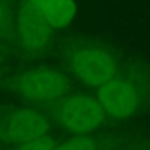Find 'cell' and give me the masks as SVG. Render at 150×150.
Here are the masks:
<instances>
[{
    "label": "cell",
    "mask_w": 150,
    "mask_h": 150,
    "mask_svg": "<svg viewBox=\"0 0 150 150\" xmlns=\"http://www.w3.org/2000/svg\"><path fill=\"white\" fill-rule=\"evenodd\" d=\"M16 91L25 99L47 102L63 96L69 91V80L58 70L35 69L23 73L18 79Z\"/></svg>",
    "instance_id": "obj_1"
},
{
    "label": "cell",
    "mask_w": 150,
    "mask_h": 150,
    "mask_svg": "<svg viewBox=\"0 0 150 150\" xmlns=\"http://www.w3.org/2000/svg\"><path fill=\"white\" fill-rule=\"evenodd\" d=\"M105 109L99 100L74 95L66 99L60 106V121L64 128L74 134H86L99 127L105 117Z\"/></svg>",
    "instance_id": "obj_2"
},
{
    "label": "cell",
    "mask_w": 150,
    "mask_h": 150,
    "mask_svg": "<svg viewBox=\"0 0 150 150\" xmlns=\"http://www.w3.org/2000/svg\"><path fill=\"white\" fill-rule=\"evenodd\" d=\"M71 73L88 86H102L115 74V63L108 52L99 48H80L70 55Z\"/></svg>",
    "instance_id": "obj_3"
},
{
    "label": "cell",
    "mask_w": 150,
    "mask_h": 150,
    "mask_svg": "<svg viewBox=\"0 0 150 150\" xmlns=\"http://www.w3.org/2000/svg\"><path fill=\"white\" fill-rule=\"evenodd\" d=\"M50 128V121L44 115L29 109H19L4 118L0 137H3L6 142L22 144L32 139L48 134Z\"/></svg>",
    "instance_id": "obj_4"
},
{
    "label": "cell",
    "mask_w": 150,
    "mask_h": 150,
    "mask_svg": "<svg viewBox=\"0 0 150 150\" xmlns=\"http://www.w3.org/2000/svg\"><path fill=\"white\" fill-rule=\"evenodd\" d=\"M47 19L28 1H23L18 15V29L21 42L26 50L42 52L51 44L52 31Z\"/></svg>",
    "instance_id": "obj_5"
},
{
    "label": "cell",
    "mask_w": 150,
    "mask_h": 150,
    "mask_svg": "<svg viewBox=\"0 0 150 150\" xmlns=\"http://www.w3.org/2000/svg\"><path fill=\"white\" fill-rule=\"evenodd\" d=\"M99 102L105 112L114 118L133 115L139 105V96L133 85L121 79H111L99 89Z\"/></svg>",
    "instance_id": "obj_6"
},
{
    "label": "cell",
    "mask_w": 150,
    "mask_h": 150,
    "mask_svg": "<svg viewBox=\"0 0 150 150\" xmlns=\"http://www.w3.org/2000/svg\"><path fill=\"white\" fill-rule=\"evenodd\" d=\"M29 3L52 28L67 26L76 15V4L73 0H29Z\"/></svg>",
    "instance_id": "obj_7"
},
{
    "label": "cell",
    "mask_w": 150,
    "mask_h": 150,
    "mask_svg": "<svg viewBox=\"0 0 150 150\" xmlns=\"http://www.w3.org/2000/svg\"><path fill=\"white\" fill-rule=\"evenodd\" d=\"M54 150H98V144L93 139L82 134V136L69 139L67 142L55 146Z\"/></svg>",
    "instance_id": "obj_8"
},
{
    "label": "cell",
    "mask_w": 150,
    "mask_h": 150,
    "mask_svg": "<svg viewBox=\"0 0 150 150\" xmlns=\"http://www.w3.org/2000/svg\"><path fill=\"white\" fill-rule=\"evenodd\" d=\"M55 142L51 139L50 136H41L37 139H32L29 142H25L19 144L18 150H54L55 149Z\"/></svg>",
    "instance_id": "obj_9"
},
{
    "label": "cell",
    "mask_w": 150,
    "mask_h": 150,
    "mask_svg": "<svg viewBox=\"0 0 150 150\" xmlns=\"http://www.w3.org/2000/svg\"><path fill=\"white\" fill-rule=\"evenodd\" d=\"M3 19V9H1V3H0V22Z\"/></svg>",
    "instance_id": "obj_10"
}]
</instances>
